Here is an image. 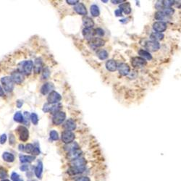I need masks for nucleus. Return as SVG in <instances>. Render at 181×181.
<instances>
[{"label": "nucleus", "mask_w": 181, "mask_h": 181, "mask_svg": "<svg viewBox=\"0 0 181 181\" xmlns=\"http://www.w3.org/2000/svg\"><path fill=\"white\" fill-rule=\"evenodd\" d=\"M28 164H23V165H22L21 167H20V170L21 171H23V172H26V171H28Z\"/></svg>", "instance_id": "nucleus-49"}, {"label": "nucleus", "mask_w": 181, "mask_h": 181, "mask_svg": "<svg viewBox=\"0 0 181 181\" xmlns=\"http://www.w3.org/2000/svg\"><path fill=\"white\" fill-rule=\"evenodd\" d=\"M107 1H106V0H102V2H105V3H106V2H107Z\"/></svg>", "instance_id": "nucleus-57"}, {"label": "nucleus", "mask_w": 181, "mask_h": 181, "mask_svg": "<svg viewBox=\"0 0 181 181\" xmlns=\"http://www.w3.org/2000/svg\"><path fill=\"white\" fill-rule=\"evenodd\" d=\"M32 154H33L34 156H37L39 154H40V149L38 146H34V149H33V151L32 152Z\"/></svg>", "instance_id": "nucleus-47"}, {"label": "nucleus", "mask_w": 181, "mask_h": 181, "mask_svg": "<svg viewBox=\"0 0 181 181\" xmlns=\"http://www.w3.org/2000/svg\"><path fill=\"white\" fill-rule=\"evenodd\" d=\"M24 116H25V119H23V122H24L25 124H28L29 123V120L30 119V115L29 114V112H24Z\"/></svg>", "instance_id": "nucleus-42"}, {"label": "nucleus", "mask_w": 181, "mask_h": 181, "mask_svg": "<svg viewBox=\"0 0 181 181\" xmlns=\"http://www.w3.org/2000/svg\"><path fill=\"white\" fill-rule=\"evenodd\" d=\"M112 2L113 3V4H119V3H122V2H125V1H116V0H115V1H114V0H112Z\"/></svg>", "instance_id": "nucleus-55"}, {"label": "nucleus", "mask_w": 181, "mask_h": 181, "mask_svg": "<svg viewBox=\"0 0 181 181\" xmlns=\"http://www.w3.org/2000/svg\"><path fill=\"white\" fill-rule=\"evenodd\" d=\"M153 28L157 33H162V32L165 31L167 29V24L163 21L156 22L153 24Z\"/></svg>", "instance_id": "nucleus-13"}, {"label": "nucleus", "mask_w": 181, "mask_h": 181, "mask_svg": "<svg viewBox=\"0 0 181 181\" xmlns=\"http://www.w3.org/2000/svg\"><path fill=\"white\" fill-rule=\"evenodd\" d=\"M165 17H166V15H164V13L163 12V11H157V12L155 13V15H154V17H155V19L158 20H164Z\"/></svg>", "instance_id": "nucleus-33"}, {"label": "nucleus", "mask_w": 181, "mask_h": 181, "mask_svg": "<svg viewBox=\"0 0 181 181\" xmlns=\"http://www.w3.org/2000/svg\"><path fill=\"white\" fill-rule=\"evenodd\" d=\"M62 99V96L59 94V93H57L55 91L50 92L47 97V101L48 103L52 104H57L59 102V101Z\"/></svg>", "instance_id": "nucleus-6"}, {"label": "nucleus", "mask_w": 181, "mask_h": 181, "mask_svg": "<svg viewBox=\"0 0 181 181\" xmlns=\"http://www.w3.org/2000/svg\"><path fill=\"white\" fill-rule=\"evenodd\" d=\"M75 181H91L89 177L87 176H83V177H79L75 180Z\"/></svg>", "instance_id": "nucleus-46"}, {"label": "nucleus", "mask_w": 181, "mask_h": 181, "mask_svg": "<svg viewBox=\"0 0 181 181\" xmlns=\"http://www.w3.org/2000/svg\"><path fill=\"white\" fill-rule=\"evenodd\" d=\"M138 55L141 56V57L144 58V59H147V60H151L152 59V56H151V54L148 52V51H146L144 49H140L138 51Z\"/></svg>", "instance_id": "nucleus-26"}, {"label": "nucleus", "mask_w": 181, "mask_h": 181, "mask_svg": "<svg viewBox=\"0 0 181 181\" xmlns=\"http://www.w3.org/2000/svg\"><path fill=\"white\" fill-rule=\"evenodd\" d=\"M74 10L78 13V15H86L87 14V10L86 6L84 5L83 3L78 2L76 5L74 7Z\"/></svg>", "instance_id": "nucleus-15"}, {"label": "nucleus", "mask_w": 181, "mask_h": 181, "mask_svg": "<svg viewBox=\"0 0 181 181\" xmlns=\"http://www.w3.org/2000/svg\"><path fill=\"white\" fill-rule=\"evenodd\" d=\"M30 120H31L32 122L33 123V125H37L38 122H39V117L36 115V113H32L30 115Z\"/></svg>", "instance_id": "nucleus-38"}, {"label": "nucleus", "mask_w": 181, "mask_h": 181, "mask_svg": "<svg viewBox=\"0 0 181 181\" xmlns=\"http://www.w3.org/2000/svg\"><path fill=\"white\" fill-rule=\"evenodd\" d=\"M81 154H82V151L81 150L78 149L75 150V151H72V152L68 153V157L70 159V160H74L75 158H78V157H81Z\"/></svg>", "instance_id": "nucleus-27"}, {"label": "nucleus", "mask_w": 181, "mask_h": 181, "mask_svg": "<svg viewBox=\"0 0 181 181\" xmlns=\"http://www.w3.org/2000/svg\"><path fill=\"white\" fill-rule=\"evenodd\" d=\"M83 24L85 28H92L94 26V22L89 17H84L83 18Z\"/></svg>", "instance_id": "nucleus-20"}, {"label": "nucleus", "mask_w": 181, "mask_h": 181, "mask_svg": "<svg viewBox=\"0 0 181 181\" xmlns=\"http://www.w3.org/2000/svg\"><path fill=\"white\" fill-rule=\"evenodd\" d=\"M18 147H19V150H20V151H23L25 150V146L23 145V144H20Z\"/></svg>", "instance_id": "nucleus-54"}, {"label": "nucleus", "mask_w": 181, "mask_h": 181, "mask_svg": "<svg viewBox=\"0 0 181 181\" xmlns=\"http://www.w3.org/2000/svg\"><path fill=\"white\" fill-rule=\"evenodd\" d=\"M8 174H7V171L4 167H0V179H3L4 180V178H7Z\"/></svg>", "instance_id": "nucleus-35"}, {"label": "nucleus", "mask_w": 181, "mask_h": 181, "mask_svg": "<svg viewBox=\"0 0 181 181\" xmlns=\"http://www.w3.org/2000/svg\"><path fill=\"white\" fill-rule=\"evenodd\" d=\"M120 10L122 12H123L126 15H129L130 13L131 12V4L128 2H125L123 3V4H120Z\"/></svg>", "instance_id": "nucleus-23"}, {"label": "nucleus", "mask_w": 181, "mask_h": 181, "mask_svg": "<svg viewBox=\"0 0 181 181\" xmlns=\"http://www.w3.org/2000/svg\"><path fill=\"white\" fill-rule=\"evenodd\" d=\"M11 179L12 181H16L18 180V179H20V175L17 173H15V172H13L11 174Z\"/></svg>", "instance_id": "nucleus-44"}, {"label": "nucleus", "mask_w": 181, "mask_h": 181, "mask_svg": "<svg viewBox=\"0 0 181 181\" xmlns=\"http://www.w3.org/2000/svg\"><path fill=\"white\" fill-rule=\"evenodd\" d=\"M162 1L163 7H165V8H170L175 3V1H170V0Z\"/></svg>", "instance_id": "nucleus-37"}, {"label": "nucleus", "mask_w": 181, "mask_h": 181, "mask_svg": "<svg viewBox=\"0 0 181 181\" xmlns=\"http://www.w3.org/2000/svg\"><path fill=\"white\" fill-rule=\"evenodd\" d=\"M82 33L86 39L88 40H91L95 35V30L92 28H84Z\"/></svg>", "instance_id": "nucleus-19"}, {"label": "nucleus", "mask_w": 181, "mask_h": 181, "mask_svg": "<svg viewBox=\"0 0 181 181\" xmlns=\"http://www.w3.org/2000/svg\"><path fill=\"white\" fill-rule=\"evenodd\" d=\"M4 91H3V89H2V88H1V86H0V96H4Z\"/></svg>", "instance_id": "nucleus-56"}, {"label": "nucleus", "mask_w": 181, "mask_h": 181, "mask_svg": "<svg viewBox=\"0 0 181 181\" xmlns=\"http://www.w3.org/2000/svg\"><path fill=\"white\" fill-rule=\"evenodd\" d=\"M1 83L2 84L3 88L7 92H10L14 88V83L10 77H4L1 79Z\"/></svg>", "instance_id": "nucleus-2"}, {"label": "nucleus", "mask_w": 181, "mask_h": 181, "mask_svg": "<svg viewBox=\"0 0 181 181\" xmlns=\"http://www.w3.org/2000/svg\"><path fill=\"white\" fill-rule=\"evenodd\" d=\"M33 70L36 73H39L42 68V61L40 58H37L35 59L34 64H33Z\"/></svg>", "instance_id": "nucleus-21"}, {"label": "nucleus", "mask_w": 181, "mask_h": 181, "mask_svg": "<svg viewBox=\"0 0 181 181\" xmlns=\"http://www.w3.org/2000/svg\"><path fill=\"white\" fill-rule=\"evenodd\" d=\"M106 68L110 72H115L117 70V64L113 59H109L106 62Z\"/></svg>", "instance_id": "nucleus-18"}, {"label": "nucleus", "mask_w": 181, "mask_h": 181, "mask_svg": "<svg viewBox=\"0 0 181 181\" xmlns=\"http://www.w3.org/2000/svg\"><path fill=\"white\" fill-rule=\"evenodd\" d=\"M145 47L149 52H156L160 49V44L157 41H150L145 44Z\"/></svg>", "instance_id": "nucleus-12"}, {"label": "nucleus", "mask_w": 181, "mask_h": 181, "mask_svg": "<svg viewBox=\"0 0 181 181\" xmlns=\"http://www.w3.org/2000/svg\"><path fill=\"white\" fill-rule=\"evenodd\" d=\"M122 12L121 11V10H120V9H117V10H116L115 11V15L117 16V17H120V16H122Z\"/></svg>", "instance_id": "nucleus-51"}, {"label": "nucleus", "mask_w": 181, "mask_h": 181, "mask_svg": "<svg viewBox=\"0 0 181 181\" xmlns=\"http://www.w3.org/2000/svg\"><path fill=\"white\" fill-rule=\"evenodd\" d=\"M79 1L78 0H75V1H72V0H68L67 1V3L69 4H71V5H76Z\"/></svg>", "instance_id": "nucleus-50"}, {"label": "nucleus", "mask_w": 181, "mask_h": 181, "mask_svg": "<svg viewBox=\"0 0 181 181\" xmlns=\"http://www.w3.org/2000/svg\"><path fill=\"white\" fill-rule=\"evenodd\" d=\"M65 118H66V114L64 112H59L57 114L54 115L53 118H52V122L55 125H61L62 122L65 121Z\"/></svg>", "instance_id": "nucleus-4"}, {"label": "nucleus", "mask_w": 181, "mask_h": 181, "mask_svg": "<svg viewBox=\"0 0 181 181\" xmlns=\"http://www.w3.org/2000/svg\"><path fill=\"white\" fill-rule=\"evenodd\" d=\"M14 120L17 122H23V116L20 112H17L15 114Z\"/></svg>", "instance_id": "nucleus-34"}, {"label": "nucleus", "mask_w": 181, "mask_h": 181, "mask_svg": "<svg viewBox=\"0 0 181 181\" xmlns=\"http://www.w3.org/2000/svg\"><path fill=\"white\" fill-rule=\"evenodd\" d=\"M86 170V165L81 166V167H70L68 170V173L71 176L78 175L82 174Z\"/></svg>", "instance_id": "nucleus-5"}, {"label": "nucleus", "mask_w": 181, "mask_h": 181, "mask_svg": "<svg viewBox=\"0 0 181 181\" xmlns=\"http://www.w3.org/2000/svg\"><path fill=\"white\" fill-rule=\"evenodd\" d=\"M131 64L135 68H141L146 65V61L141 57H135L131 59Z\"/></svg>", "instance_id": "nucleus-8"}, {"label": "nucleus", "mask_w": 181, "mask_h": 181, "mask_svg": "<svg viewBox=\"0 0 181 181\" xmlns=\"http://www.w3.org/2000/svg\"><path fill=\"white\" fill-rule=\"evenodd\" d=\"M163 12L164 13L166 16H171L174 14L175 10H173V8H165L164 10H163Z\"/></svg>", "instance_id": "nucleus-39"}, {"label": "nucleus", "mask_w": 181, "mask_h": 181, "mask_svg": "<svg viewBox=\"0 0 181 181\" xmlns=\"http://www.w3.org/2000/svg\"><path fill=\"white\" fill-rule=\"evenodd\" d=\"M80 149L79 144L77 142H72L70 144H67L66 146H65L64 147V149L66 151L67 153L72 152V151H75V150H78Z\"/></svg>", "instance_id": "nucleus-17"}, {"label": "nucleus", "mask_w": 181, "mask_h": 181, "mask_svg": "<svg viewBox=\"0 0 181 181\" xmlns=\"http://www.w3.org/2000/svg\"><path fill=\"white\" fill-rule=\"evenodd\" d=\"M54 88H55V86H54V85L52 83H46V84H44L42 86L40 91L43 95H46L47 93H50V92L53 91Z\"/></svg>", "instance_id": "nucleus-14"}, {"label": "nucleus", "mask_w": 181, "mask_h": 181, "mask_svg": "<svg viewBox=\"0 0 181 181\" xmlns=\"http://www.w3.org/2000/svg\"><path fill=\"white\" fill-rule=\"evenodd\" d=\"M50 138L53 141H57L59 139V135H58V133L56 131L53 130L50 132Z\"/></svg>", "instance_id": "nucleus-36"}, {"label": "nucleus", "mask_w": 181, "mask_h": 181, "mask_svg": "<svg viewBox=\"0 0 181 181\" xmlns=\"http://www.w3.org/2000/svg\"><path fill=\"white\" fill-rule=\"evenodd\" d=\"M95 30V34H96L97 36H104V31L103 29L100 28H96Z\"/></svg>", "instance_id": "nucleus-41"}, {"label": "nucleus", "mask_w": 181, "mask_h": 181, "mask_svg": "<svg viewBox=\"0 0 181 181\" xmlns=\"http://www.w3.org/2000/svg\"><path fill=\"white\" fill-rule=\"evenodd\" d=\"M14 144H15V136L12 134H11V135L10 136V144L13 145Z\"/></svg>", "instance_id": "nucleus-52"}, {"label": "nucleus", "mask_w": 181, "mask_h": 181, "mask_svg": "<svg viewBox=\"0 0 181 181\" xmlns=\"http://www.w3.org/2000/svg\"><path fill=\"white\" fill-rule=\"evenodd\" d=\"M4 161L7 162H13L15 161V156L10 152H4L2 154Z\"/></svg>", "instance_id": "nucleus-28"}, {"label": "nucleus", "mask_w": 181, "mask_h": 181, "mask_svg": "<svg viewBox=\"0 0 181 181\" xmlns=\"http://www.w3.org/2000/svg\"><path fill=\"white\" fill-rule=\"evenodd\" d=\"M86 160L81 156V157L71 160L70 165V167H81V166L86 165Z\"/></svg>", "instance_id": "nucleus-11"}, {"label": "nucleus", "mask_w": 181, "mask_h": 181, "mask_svg": "<svg viewBox=\"0 0 181 181\" xmlns=\"http://www.w3.org/2000/svg\"><path fill=\"white\" fill-rule=\"evenodd\" d=\"M33 149H34V146L31 144H28L26 146V148H25V150L27 153L28 154H32L33 151Z\"/></svg>", "instance_id": "nucleus-40"}, {"label": "nucleus", "mask_w": 181, "mask_h": 181, "mask_svg": "<svg viewBox=\"0 0 181 181\" xmlns=\"http://www.w3.org/2000/svg\"><path fill=\"white\" fill-rule=\"evenodd\" d=\"M28 181H36V180H28Z\"/></svg>", "instance_id": "nucleus-60"}, {"label": "nucleus", "mask_w": 181, "mask_h": 181, "mask_svg": "<svg viewBox=\"0 0 181 181\" xmlns=\"http://www.w3.org/2000/svg\"><path fill=\"white\" fill-rule=\"evenodd\" d=\"M91 43L92 45L94 46L95 47H101V46L104 45L105 41L103 39H100V38H93V39L91 40Z\"/></svg>", "instance_id": "nucleus-24"}, {"label": "nucleus", "mask_w": 181, "mask_h": 181, "mask_svg": "<svg viewBox=\"0 0 181 181\" xmlns=\"http://www.w3.org/2000/svg\"><path fill=\"white\" fill-rule=\"evenodd\" d=\"M6 141H7V135L5 134H3L0 137V144H4L6 142Z\"/></svg>", "instance_id": "nucleus-48"}, {"label": "nucleus", "mask_w": 181, "mask_h": 181, "mask_svg": "<svg viewBox=\"0 0 181 181\" xmlns=\"http://www.w3.org/2000/svg\"><path fill=\"white\" fill-rule=\"evenodd\" d=\"M16 181H23V179L20 178V179H18V180H16Z\"/></svg>", "instance_id": "nucleus-58"}, {"label": "nucleus", "mask_w": 181, "mask_h": 181, "mask_svg": "<svg viewBox=\"0 0 181 181\" xmlns=\"http://www.w3.org/2000/svg\"><path fill=\"white\" fill-rule=\"evenodd\" d=\"M49 74H50V71H49V70L48 69V68H45L43 71V78H45V79H46V78L49 76Z\"/></svg>", "instance_id": "nucleus-45"}, {"label": "nucleus", "mask_w": 181, "mask_h": 181, "mask_svg": "<svg viewBox=\"0 0 181 181\" xmlns=\"http://www.w3.org/2000/svg\"><path fill=\"white\" fill-rule=\"evenodd\" d=\"M23 101H21V100H18L17 102V106L18 108H20L22 106V105H23Z\"/></svg>", "instance_id": "nucleus-53"}, {"label": "nucleus", "mask_w": 181, "mask_h": 181, "mask_svg": "<svg viewBox=\"0 0 181 181\" xmlns=\"http://www.w3.org/2000/svg\"><path fill=\"white\" fill-rule=\"evenodd\" d=\"M20 161L22 163H30L36 159V157L33 156H26V155H21L20 154Z\"/></svg>", "instance_id": "nucleus-25"}, {"label": "nucleus", "mask_w": 181, "mask_h": 181, "mask_svg": "<svg viewBox=\"0 0 181 181\" xmlns=\"http://www.w3.org/2000/svg\"><path fill=\"white\" fill-rule=\"evenodd\" d=\"M51 108H52V105L49 103H46L44 105L43 111L44 112H50Z\"/></svg>", "instance_id": "nucleus-43"}, {"label": "nucleus", "mask_w": 181, "mask_h": 181, "mask_svg": "<svg viewBox=\"0 0 181 181\" xmlns=\"http://www.w3.org/2000/svg\"><path fill=\"white\" fill-rule=\"evenodd\" d=\"M117 70L119 71V73L122 76H126V75H129L130 72H131V68H130L129 65L126 63H120L117 65Z\"/></svg>", "instance_id": "nucleus-10"}, {"label": "nucleus", "mask_w": 181, "mask_h": 181, "mask_svg": "<svg viewBox=\"0 0 181 181\" xmlns=\"http://www.w3.org/2000/svg\"><path fill=\"white\" fill-rule=\"evenodd\" d=\"M61 108H62V104H56L53 105V106H52V108H51L50 110L51 114L55 115V114H57V112H60Z\"/></svg>", "instance_id": "nucleus-31"}, {"label": "nucleus", "mask_w": 181, "mask_h": 181, "mask_svg": "<svg viewBox=\"0 0 181 181\" xmlns=\"http://www.w3.org/2000/svg\"><path fill=\"white\" fill-rule=\"evenodd\" d=\"M17 131L19 135V137H20V141L26 142V141H27L28 140L29 132L28 130L26 127L20 125V126H19L17 128Z\"/></svg>", "instance_id": "nucleus-3"}, {"label": "nucleus", "mask_w": 181, "mask_h": 181, "mask_svg": "<svg viewBox=\"0 0 181 181\" xmlns=\"http://www.w3.org/2000/svg\"><path fill=\"white\" fill-rule=\"evenodd\" d=\"M164 37V36L163 33H157V32L151 33V36H150V38H151V41H157V42H158V41L162 40Z\"/></svg>", "instance_id": "nucleus-29"}, {"label": "nucleus", "mask_w": 181, "mask_h": 181, "mask_svg": "<svg viewBox=\"0 0 181 181\" xmlns=\"http://www.w3.org/2000/svg\"><path fill=\"white\" fill-rule=\"evenodd\" d=\"M74 139H75V134L72 131H65L62 133V141L65 144H70V143L73 142Z\"/></svg>", "instance_id": "nucleus-7"}, {"label": "nucleus", "mask_w": 181, "mask_h": 181, "mask_svg": "<svg viewBox=\"0 0 181 181\" xmlns=\"http://www.w3.org/2000/svg\"><path fill=\"white\" fill-rule=\"evenodd\" d=\"M35 175L38 178L41 179L42 176V173H43V163L41 162H38L37 166L35 168Z\"/></svg>", "instance_id": "nucleus-22"}, {"label": "nucleus", "mask_w": 181, "mask_h": 181, "mask_svg": "<svg viewBox=\"0 0 181 181\" xmlns=\"http://www.w3.org/2000/svg\"><path fill=\"white\" fill-rule=\"evenodd\" d=\"M91 13L92 16L93 17H97L100 14V12H99V7L96 4H93V5L91 6Z\"/></svg>", "instance_id": "nucleus-30"}, {"label": "nucleus", "mask_w": 181, "mask_h": 181, "mask_svg": "<svg viewBox=\"0 0 181 181\" xmlns=\"http://www.w3.org/2000/svg\"><path fill=\"white\" fill-rule=\"evenodd\" d=\"M11 79L12 80L13 83L17 84H20L23 83V81H24V76H23V74L21 73L20 72H19L18 70H15L14 72L12 73L11 76H10Z\"/></svg>", "instance_id": "nucleus-9"}, {"label": "nucleus", "mask_w": 181, "mask_h": 181, "mask_svg": "<svg viewBox=\"0 0 181 181\" xmlns=\"http://www.w3.org/2000/svg\"><path fill=\"white\" fill-rule=\"evenodd\" d=\"M63 128H65V131H73L76 129V123L74 120L70 119L67 120L63 125Z\"/></svg>", "instance_id": "nucleus-16"}, {"label": "nucleus", "mask_w": 181, "mask_h": 181, "mask_svg": "<svg viewBox=\"0 0 181 181\" xmlns=\"http://www.w3.org/2000/svg\"><path fill=\"white\" fill-rule=\"evenodd\" d=\"M1 181H10V180H7V179H4V180H1Z\"/></svg>", "instance_id": "nucleus-59"}, {"label": "nucleus", "mask_w": 181, "mask_h": 181, "mask_svg": "<svg viewBox=\"0 0 181 181\" xmlns=\"http://www.w3.org/2000/svg\"><path fill=\"white\" fill-rule=\"evenodd\" d=\"M33 68V63L30 60L23 61L17 65V70L26 75H29L31 74Z\"/></svg>", "instance_id": "nucleus-1"}, {"label": "nucleus", "mask_w": 181, "mask_h": 181, "mask_svg": "<svg viewBox=\"0 0 181 181\" xmlns=\"http://www.w3.org/2000/svg\"><path fill=\"white\" fill-rule=\"evenodd\" d=\"M97 56L101 60H104V59H106L108 57V53L106 50H99L97 52Z\"/></svg>", "instance_id": "nucleus-32"}]
</instances>
